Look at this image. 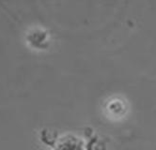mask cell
<instances>
[{
  "label": "cell",
  "instance_id": "cell-1",
  "mask_svg": "<svg viewBox=\"0 0 156 150\" xmlns=\"http://www.w3.org/2000/svg\"><path fill=\"white\" fill-rule=\"evenodd\" d=\"M53 150H86L83 141L75 135H64L55 143Z\"/></svg>",
  "mask_w": 156,
  "mask_h": 150
},
{
  "label": "cell",
  "instance_id": "cell-2",
  "mask_svg": "<svg viewBox=\"0 0 156 150\" xmlns=\"http://www.w3.org/2000/svg\"><path fill=\"white\" fill-rule=\"evenodd\" d=\"M87 150H105L104 145L97 140L90 141V144H88V145H87Z\"/></svg>",
  "mask_w": 156,
  "mask_h": 150
}]
</instances>
